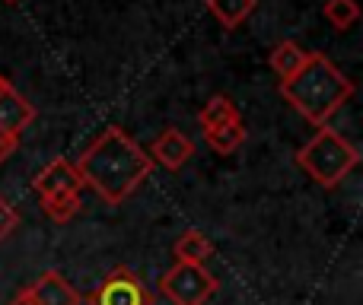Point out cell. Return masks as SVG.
Masks as SVG:
<instances>
[{"instance_id":"cell-17","label":"cell","mask_w":363,"mask_h":305,"mask_svg":"<svg viewBox=\"0 0 363 305\" xmlns=\"http://www.w3.org/2000/svg\"><path fill=\"white\" fill-rule=\"evenodd\" d=\"M19 229V213L13 204H6V197H0V245Z\"/></svg>"},{"instance_id":"cell-16","label":"cell","mask_w":363,"mask_h":305,"mask_svg":"<svg viewBox=\"0 0 363 305\" xmlns=\"http://www.w3.org/2000/svg\"><path fill=\"white\" fill-rule=\"evenodd\" d=\"M80 194H57V197H42V210L55 223H70L80 213Z\"/></svg>"},{"instance_id":"cell-20","label":"cell","mask_w":363,"mask_h":305,"mask_svg":"<svg viewBox=\"0 0 363 305\" xmlns=\"http://www.w3.org/2000/svg\"><path fill=\"white\" fill-rule=\"evenodd\" d=\"M6 83H10V80H6V76H0V86H6Z\"/></svg>"},{"instance_id":"cell-7","label":"cell","mask_w":363,"mask_h":305,"mask_svg":"<svg viewBox=\"0 0 363 305\" xmlns=\"http://www.w3.org/2000/svg\"><path fill=\"white\" fill-rule=\"evenodd\" d=\"M83 181L70 159H51L42 172L32 178V191L38 197H57V194H80Z\"/></svg>"},{"instance_id":"cell-1","label":"cell","mask_w":363,"mask_h":305,"mask_svg":"<svg viewBox=\"0 0 363 305\" xmlns=\"http://www.w3.org/2000/svg\"><path fill=\"white\" fill-rule=\"evenodd\" d=\"M77 175L108 207H118L150 178L153 159L125 127L108 125L77 159Z\"/></svg>"},{"instance_id":"cell-9","label":"cell","mask_w":363,"mask_h":305,"mask_svg":"<svg viewBox=\"0 0 363 305\" xmlns=\"http://www.w3.org/2000/svg\"><path fill=\"white\" fill-rule=\"evenodd\" d=\"M32 296H35V305H83V296L57 270H45L32 283Z\"/></svg>"},{"instance_id":"cell-19","label":"cell","mask_w":363,"mask_h":305,"mask_svg":"<svg viewBox=\"0 0 363 305\" xmlns=\"http://www.w3.org/2000/svg\"><path fill=\"white\" fill-rule=\"evenodd\" d=\"M10 305H35V296H32V287H23L16 296L10 299Z\"/></svg>"},{"instance_id":"cell-10","label":"cell","mask_w":363,"mask_h":305,"mask_svg":"<svg viewBox=\"0 0 363 305\" xmlns=\"http://www.w3.org/2000/svg\"><path fill=\"white\" fill-rule=\"evenodd\" d=\"M306 61H309V51L303 48L300 42H290V38L277 42L274 48H271V57H268L271 70L281 76V83L284 80H294V76L306 67Z\"/></svg>"},{"instance_id":"cell-21","label":"cell","mask_w":363,"mask_h":305,"mask_svg":"<svg viewBox=\"0 0 363 305\" xmlns=\"http://www.w3.org/2000/svg\"><path fill=\"white\" fill-rule=\"evenodd\" d=\"M4 4H19V0H4Z\"/></svg>"},{"instance_id":"cell-12","label":"cell","mask_w":363,"mask_h":305,"mask_svg":"<svg viewBox=\"0 0 363 305\" xmlns=\"http://www.w3.org/2000/svg\"><path fill=\"white\" fill-rule=\"evenodd\" d=\"M255 6H258V0H207V13L223 29H239L255 13Z\"/></svg>"},{"instance_id":"cell-3","label":"cell","mask_w":363,"mask_h":305,"mask_svg":"<svg viewBox=\"0 0 363 305\" xmlns=\"http://www.w3.org/2000/svg\"><path fill=\"white\" fill-rule=\"evenodd\" d=\"M296 166L322 188H338L360 166V153L345 134L332 127H319L309 144L296 150Z\"/></svg>"},{"instance_id":"cell-13","label":"cell","mask_w":363,"mask_h":305,"mask_svg":"<svg viewBox=\"0 0 363 305\" xmlns=\"http://www.w3.org/2000/svg\"><path fill=\"white\" fill-rule=\"evenodd\" d=\"M245 137H249V131H245L242 121H230V125H220V127L204 131V144L211 146L213 153H220V156L236 153L239 146L245 144Z\"/></svg>"},{"instance_id":"cell-6","label":"cell","mask_w":363,"mask_h":305,"mask_svg":"<svg viewBox=\"0 0 363 305\" xmlns=\"http://www.w3.org/2000/svg\"><path fill=\"white\" fill-rule=\"evenodd\" d=\"M35 118H38L35 105H32L23 93H16L10 83L0 86V134H4V137L19 140V134H23Z\"/></svg>"},{"instance_id":"cell-8","label":"cell","mask_w":363,"mask_h":305,"mask_svg":"<svg viewBox=\"0 0 363 305\" xmlns=\"http://www.w3.org/2000/svg\"><path fill=\"white\" fill-rule=\"evenodd\" d=\"M191 156H194V140L188 137V134L176 131V127L163 131V134H160V137L150 144V159L160 162L163 168H169V172H179V168L185 166Z\"/></svg>"},{"instance_id":"cell-2","label":"cell","mask_w":363,"mask_h":305,"mask_svg":"<svg viewBox=\"0 0 363 305\" xmlns=\"http://www.w3.org/2000/svg\"><path fill=\"white\" fill-rule=\"evenodd\" d=\"M354 89H357L354 80L338 64H332L322 51H309L306 67H303L294 80H284L281 86H277V93L313 127H325L328 118H332L341 105L351 102Z\"/></svg>"},{"instance_id":"cell-5","label":"cell","mask_w":363,"mask_h":305,"mask_svg":"<svg viewBox=\"0 0 363 305\" xmlns=\"http://www.w3.org/2000/svg\"><path fill=\"white\" fill-rule=\"evenodd\" d=\"M86 305H153V296L131 267H115L86 296Z\"/></svg>"},{"instance_id":"cell-15","label":"cell","mask_w":363,"mask_h":305,"mask_svg":"<svg viewBox=\"0 0 363 305\" xmlns=\"http://www.w3.org/2000/svg\"><path fill=\"white\" fill-rule=\"evenodd\" d=\"M322 13H325L328 25H332L335 32H347L360 19V4L357 0H325Z\"/></svg>"},{"instance_id":"cell-11","label":"cell","mask_w":363,"mask_h":305,"mask_svg":"<svg viewBox=\"0 0 363 305\" xmlns=\"http://www.w3.org/2000/svg\"><path fill=\"white\" fill-rule=\"evenodd\" d=\"M172 255H176V264H194V267H204V264L211 261V255H213V245H211V238H207L204 232L188 229V232H182V236L176 238Z\"/></svg>"},{"instance_id":"cell-14","label":"cell","mask_w":363,"mask_h":305,"mask_svg":"<svg viewBox=\"0 0 363 305\" xmlns=\"http://www.w3.org/2000/svg\"><path fill=\"white\" fill-rule=\"evenodd\" d=\"M198 121H201V131H211V127L230 125V121H242V115H239L236 102L230 96H211L204 102V108L198 112Z\"/></svg>"},{"instance_id":"cell-18","label":"cell","mask_w":363,"mask_h":305,"mask_svg":"<svg viewBox=\"0 0 363 305\" xmlns=\"http://www.w3.org/2000/svg\"><path fill=\"white\" fill-rule=\"evenodd\" d=\"M16 146H19V140H10V137H4V134H0V166H4V162L16 153Z\"/></svg>"},{"instance_id":"cell-4","label":"cell","mask_w":363,"mask_h":305,"mask_svg":"<svg viewBox=\"0 0 363 305\" xmlns=\"http://www.w3.org/2000/svg\"><path fill=\"white\" fill-rule=\"evenodd\" d=\"M220 280L207 267L194 264H172L160 280V293L172 305H207L217 296Z\"/></svg>"}]
</instances>
